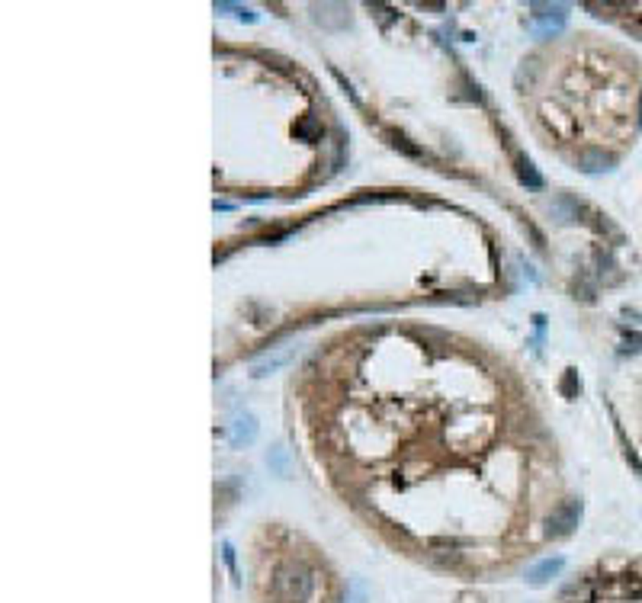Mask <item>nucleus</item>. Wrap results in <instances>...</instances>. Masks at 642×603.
I'll list each match as a JSON object with an SVG mask.
<instances>
[{
  "instance_id": "obj_1",
  "label": "nucleus",
  "mask_w": 642,
  "mask_h": 603,
  "mask_svg": "<svg viewBox=\"0 0 642 603\" xmlns=\"http://www.w3.org/2000/svg\"><path fill=\"white\" fill-rule=\"evenodd\" d=\"M279 587H286L289 600L302 603L308 597V590H312V578H308L305 568H299V565H289V568L283 571V578H279Z\"/></svg>"
},
{
  "instance_id": "obj_2",
  "label": "nucleus",
  "mask_w": 642,
  "mask_h": 603,
  "mask_svg": "<svg viewBox=\"0 0 642 603\" xmlns=\"http://www.w3.org/2000/svg\"><path fill=\"white\" fill-rule=\"evenodd\" d=\"M578 523H581V500H566V504L552 513L549 533L552 536H568L575 527H578Z\"/></svg>"
},
{
  "instance_id": "obj_3",
  "label": "nucleus",
  "mask_w": 642,
  "mask_h": 603,
  "mask_svg": "<svg viewBox=\"0 0 642 603\" xmlns=\"http://www.w3.org/2000/svg\"><path fill=\"white\" fill-rule=\"evenodd\" d=\"M562 568H566V558H559V555L556 558H543V562H537L530 571H527V584H530V587H543V584H549Z\"/></svg>"
},
{
  "instance_id": "obj_4",
  "label": "nucleus",
  "mask_w": 642,
  "mask_h": 603,
  "mask_svg": "<svg viewBox=\"0 0 642 603\" xmlns=\"http://www.w3.org/2000/svg\"><path fill=\"white\" fill-rule=\"evenodd\" d=\"M623 575H626L629 581L636 584V587H642V571H623Z\"/></svg>"
}]
</instances>
